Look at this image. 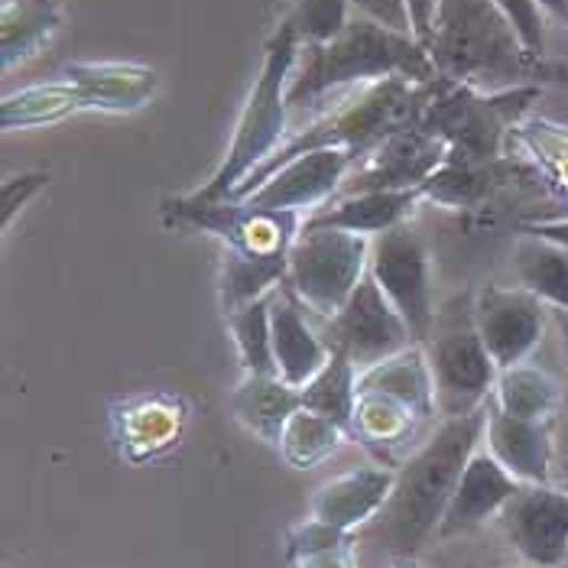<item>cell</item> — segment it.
Returning <instances> with one entry per match:
<instances>
[{
    "mask_svg": "<svg viewBox=\"0 0 568 568\" xmlns=\"http://www.w3.org/2000/svg\"><path fill=\"white\" fill-rule=\"evenodd\" d=\"M351 7H354L357 17H367V20H374L381 27H390L396 33H413L409 0H351Z\"/></svg>",
    "mask_w": 568,
    "mask_h": 568,
    "instance_id": "40",
    "label": "cell"
},
{
    "mask_svg": "<svg viewBox=\"0 0 568 568\" xmlns=\"http://www.w3.org/2000/svg\"><path fill=\"white\" fill-rule=\"evenodd\" d=\"M166 209L192 227L212 231L227 251L247 257H290L306 224V215L300 212H270L247 202H195L192 195L166 202Z\"/></svg>",
    "mask_w": 568,
    "mask_h": 568,
    "instance_id": "10",
    "label": "cell"
},
{
    "mask_svg": "<svg viewBox=\"0 0 568 568\" xmlns=\"http://www.w3.org/2000/svg\"><path fill=\"white\" fill-rule=\"evenodd\" d=\"M300 55H303V40L293 30V23L283 20L280 30L263 45L261 75L234 124L231 146L215 175L192 195L195 202H227L237 192V185L286 143V118H290L286 88Z\"/></svg>",
    "mask_w": 568,
    "mask_h": 568,
    "instance_id": "5",
    "label": "cell"
},
{
    "mask_svg": "<svg viewBox=\"0 0 568 568\" xmlns=\"http://www.w3.org/2000/svg\"><path fill=\"white\" fill-rule=\"evenodd\" d=\"M497 7L510 17L514 30L520 33L529 52L546 59V27H542V3L539 0H497Z\"/></svg>",
    "mask_w": 568,
    "mask_h": 568,
    "instance_id": "38",
    "label": "cell"
},
{
    "mask_svg": "<svg viewBox=\"0 0 568 568\" xmlns=\"http://www.w3.org/2000/svg\"><path fill=\"white\" fill-rule=\"evenodd\" d=\"M357 390H377V394L394 396L409 409H416L423 419H433L438 413L436 381H433V367H429L423 345H409L394 357L361 371Z\"/></svg>",
    "mask_w": 568,
    "mask_h": 568,
    "instance_id": "26",
    "label": "cell"
},
{
    "mask_svg": "<svg viewBox=\"0 0 568 568\" xmlns=\"http://www.w3.org/2000/svg\"><path fill=\"white\" fill-rule=\"evenodd\" d=\"M517 179H542L536 166L514 163V160H497L487 166H471V163H452L445 160L436 173L423 182V199L436 202L442 209L462 212V209H478L497 189L517 182Z\"/></svg>",
    "mask_w": 568,
    "mask_h": 568,
    "instance_id": "23",
    "label": "cell"
},
{
    "mask_svg": "<svg viewBox=\"0 0 568 568\" xmlns=\"http://www.w3.org/2000/svg\"><path fill=\"white\" fill-rule=\"evenodd\" d=\"M524 484L517 481L490 452H475L462 481L455 487L448 510L438 524V539H452L462 532H471L487 520L500 517L504 507L517 497Z\"/></svg>",
    "mask_w": 568,
    "mask_h": 568,
    "instance_id": "17",
    "label": "cell"
},
{
    "mask_svg": "<svg viewBox=\"0 0 568 568\" xmlns=\"http://www.w3.org/2000/svg\"><path fill=\"white\" fill-rule=\"evenodd\" d=\"M539 94L542 85L478 91L442 79L419 118V128L445 140L452 163L487 166L507 156V140H514V131L529 118Z\"/></svg>",
    "mask_w": 568,
    "mask_h": 568,
    "instance_id": "6",
    "label": "cell"
},
{
    "mask_svg": "<svg viewBox=\"0 0 568 568\" xmlns=\"http://www.w3.org/2000/svg\"><path fill=\"white\" fill-rule=\"evenodd\" d=\"M396 471L384 465H361L332 481L318 484L312 497V517L338 529H361L374 524V517L384 510L390 490H394Z\"/></svg>",
    "mask_w": 568,
    "mask_h": 568,
    "instance_id": "21",
    "label": "cell"
},
{
    "mask_svg": "<svg viewBox=\"0 0 568 568\" xmlns=\"http://www.w3.org/2000/svg\"><path fill=\"white\" fill-rule=\"evenodd\" d=\"M517 286L539 296L546 306L568 312V247L559 241L520 231L514 244Z\"/></svg>",
    "mask_w": 568,
    "mask_h": 568,
    "instance_id": "28",
    "label": "cell"
},
{
    "mask_svg": "<svg viewBox=\"0 0 568 568\" xmlns=\"http://www.w3.org/2000/svg\"><path fill=\"white\" fill-rule=\"evenodd\" d=\"M436 7L438 0H409V13H413V33L423 45L433 43V27H436Z\"/></svg>",
    "mask_w": 568,
    "mask_h": 568,
    "instance_id": "42",
    "label": "cell"
},
{
    "mask_svg": "<svg viewBox=\"0 0 568 568\" xmlns=\"http://www.w3.org/2000/svg\"><path fill=\"white\" fill-rule=\"evenodd\" d=\"M566 568H568V566H566Z\"/></svg>",
    "mask_w": 568,
    "mask_h": 568,
    "instance_id": "46",
    "label": "cell"
},
{
    "mask_svg": "<svg viewBox=\"0 0 568 568\" xmlns=\"http://www.w3.org/2000/svg\"><path fill=\"white\" fill-rule=\"evenodd\" d=\"M487 452L520 484L552 481V423L507 416L487 399Z\"/></svg>",
    "mask_w": 568,
    "mask_h": 568,
    "instance_id": "20",
    "label": "cell"
},
{
    "mask_svg": "<svg viewBox=\"0 0 568 568\" xmlns=\"http://www.w3.org/2000/svg\"><path fill=\"white\" fill-rule=\"evenodd\" d=\"M514 140L529 153V163L539 170L542 182L559 192L568 202V128L546 121V118H526L514 131Z\"/></svg>",
    "mask_w": 568,
    "mask_h": 568,
    "instance_id": "34",
    "label": "cell"
},
{
    "mask_svg": "<svg viewBox=\"0 0 568 568\" xmlns=\"http://www.w3.org/2000/svg\"><path fill=\"white\" fill-rule=\"evenodd\" d=\"M345 436H348L345 426H338L335 419L318 416V413H312L306 406H300L290 416V423L283 426V436H280L276 452H280V458L290 468L306 471V468H315V465L328 462L342 448Z\"/></svg>",
    "mask_w": 568,
    "mask_h": 568,
    "instance_id": "32",
    "label": "cell"
},
{
    "mask_svg": "<svg viewBox=\"0 0 568 568\" xmlns=\"http://www.w3.org/2000/svg\"><path fill=\"white\" fill-rule=\"evenodd\" d=\"M270 296H263L257 303H247L244 308L227 315V328H231V338H234L244 374H276L273 332H270Z\"/></svg>",
    "mask_w": 568,
    "mask_h": 568,
    "instance_id": "35",
    "label": "cell"
},
{
    "mask_svg": "<svg viewBox=\"0 0 568 568\" xmlns=\"http://www.w3.org/2000/svg\"><path fill=\"white\" fill-rule=\"evenodd\" d=\"M296 568H354L357 559H354V542H345L338 549H325V552H312V556H303L293 562Z\"/></svg>",
    "mask_w": 568,
    "mask_h": 568,
    "instance_id": "41",
    "label": "cell"
},
{
    "mask_svg": "<svg viewBox=\"0 0 568 568\" xmlns=\"http://www.w3.org/2000/svg\"><path fill=\"white\" fill-rule=\"evenodd\" d=\"M520 231H526V234H539V237H549V241H559V244H566L568 247V215L546 221H526V224H520Z\"/></svg>",
    "mask_w": 568,
    "mask_h": 568,
    "instance_id": "43",
    "label": "cell"
},
{
    "mask_svg": "<svg viewBox=\"0 0 568 568\" xmlns=\"http://www.w3.org/2000/svg\"><path fill=\"white\" fill-rule=\"evenodd\" d=\"M490 403L504 409L507 416L520 419H539V423H556L559 403H562V387L559 381L532 364H514L497 374Z\"/></svg>",
    "mask_w": 568,
    "mask_h": 568,
    "instance_id": "30",
    "label": "cell"
},
{
    "mask_svg": "<svg viewBox=\"0 0 568 568\" xmlns=\"http://www.w3.org/2000/svg\"><path fill=\"white\" fill-rule=\"evenodd\" d=\"M423 189H374V192H348L332 199L328 205L306 215L308 227H342L351 234L377 237L413 215Z\"/></svg>",
    "mask_w": 568,
    "mask_h": 568,
    "instance_id": "22",
    "label": "cell"
},
{
    "mask_svg": "<svg viewBox=\"0 0 568 568\" xmlns=\"http://www.w3.org/2000/svg\"><path fill=\"white\" fill-rule=\"evenodd\" d=\"M45 185H49V173H20L3 179V185H0V205H3L0 224H3V231L10 227L13 215H17L40 189H45Z\"/></svg>",
    "mask_w": 568,
    "mask_h": 568,
    "instance_id": "39",
    "label": "cell"
},
{
    "mask_svg": "<svg viewBox=\"0 0 568 568\" xmlns=\"http://www.w3.org/2000/svg\"><path fill=\"white\" fill-rule=\"evenodd\" d=\"M361 163V156L354 150H315L303 153L296 160H290L286 166H280L276 173L263 182L261 189H254L247 199V205L254 209H270V212H300L312 215L315 209L328 205L351 170Z\"/></svg>",
    "mask_w": 568,
    "mask_h": 568,
    "instance_id": "13",
    "label": "cell"
},
{
    "mask_svg": "<svg viewBox=\"0 0 568 568\" xmlns=\"http://www.w3.org/2000/svg\"><path fill=\"white\" fill-rule=\"evenodd\" d=\"M367 273L377 280L384 296L406 318L416 345H426L433 325H436V306H433V273H429V251L416 227L406 221L390 231L377 234L371 241V266Z\"/></svg>",
    "mask_w": 568,
    "mask_h": 568,
    "instance_id": "9",
    "label": "cell"
},
{
    "mask_svg": "<svg viewBox=\"0 0 568 568\" xmlns=\"http://www.w3.org/2000/svg\"><path fill=\"white\" fill-rule=\"evenodd\" d=\"M227 406L247 433L276 448L283 426L303 406V396L276 374H244V381L227 396Z\"/></svg>",
    "mask_w": 568,
    "mask_h": 568,
    "instance_id": "24",
    "label": "cell"
},
{
    "mask_svg": "<svg viewBox=\"0 0 568 568\" xmlns=\"http://www.w3.org/2000/svg\"><path fill=\"white\" fill-rule=\"evenodd\" d=\"M332 335H335V351L348 357L357 374L416 345L406 318L384 296V290L371 273L357 283L345 308L332 318Z\"/></svg>",
    "mask_w": 568,
    "mask_h": 568,
    "instance_id": "11",
    "label": "cell"
},
{
    "mask_svg": "<svg viewBox=\"0 0 568 568\" xmlns=\"http://www.w3.org/2000/svg\"><path fill=\"white\" fill-rule=\"evenodd\" d=\"M556 322H559V335H562V351H566V361H568V312H559V308H556Z\"/></svg>",
    "mask_w": 568,
    "mask_h": 568,
    "instance_id": "45",
    "label": "cell"
},
{
    "mask_svg": "<svg viewBox=\"0 0 568 568\" xmlns=\"http://www.w3.org/2000/svg\"><path fill=\"white\" fill-rule=\"evenodd\" d=\"M351 539H354V532H348V529H338V526L322 524V520L308 517L306 524L293 526V529L286 532V556L296 562V559L312 556V552L338 549V546H345Z\"/></svg>",
    "mask_w": 568,
    "mask_h": 568,
    "instance_id": "37",
    "label": "cell"
},
{
    "mask_svg": "<svg viewBox=\"0 0 568 568\" xmlns=\"http://www.w3.org/2000/svg\"><path fill=\"white\" fill-rule=\"evenodd\" d=\"M189 423V403L175 394L121 396L108 409L111 442L118 455L131 465L163 458L182 442Z\"/></svg>",
    "mask_w": 568,
    "mask_h": 568,
    "instance_id": "14",
    "label": "cell"
},
{
    "mask_svg": "<svg viewBox=\"0 0 568 568\" xmlns=\"http://www.w3.org/2000/svg\"><path fill=\"white\" fill-rule=\"evenodd\" d=\"M429 52L445 82L478 91L542 85L556 75L526 49L497 0H438Z\"/></svg>",
    "mask_w": 568,
    "mask_h": 568,
    "instance_id": "2",
    "label": "cell"
},
{
    "mask_svg": "<svg viewBox=\"0 0 568 568\" xmlns=\"http://www.w3.org/2000/svg\"><path fill=\"white\" fill-rule=\"evenodd\" d=\"M85 88L91 111H136L156 94V72L133 62H72L62 69Z\"/></svg>",
    "mask_w": 568,
    "mask_h": 568,
    "instance_id": "25",
    "label": "cell"
},
{
    "mask_svg": "<svg viewBox=\"0 0 568 568\" xmlns=\"http://www.w3.org/2000/svg\"><path fill=\"white\" fill-rule=\"evenodd\" d=\"M539 3H542V10H546V13H552L556 20L568 23V0H539Z\"/></svg>",
    "mask_w": 568,
    "mask_h": 568,
    "instance_id": "44",
    "label": "cell"
},
{
    "mask_svg": "<svg viewBox=\"0 0 568 568\" xmlns=\"http://www.w3.org/2000/svg\"><path fill=\"white\" fill-rule=\"evenodd\" d=\"M303 69L293 72L286 88V104L306 108L345 88H364L387 79H409L419 85L438 82L436 59L429 45L413 33H396L367 17H351L348 27L328 43L303 45Z\"/></svg>",
    "mask_w": 568,
    "mask_h": 568,
    "instance_id": "3",
    "label": "cell"
},
{
    "mask_svg": "<svg viewBox=\"0 0 568 568\" xmlns=\"http://www.w3.org/2000/svg\"><path fill=\"white\" fill-rule=\"evenodd\" d=\"M475 325L500 371L524 364L546 332V303L524 286L487 283L475 296Z\"/></svg>",
    "mask_w": 568,
    "mask_h": 568,
    "instance_id": "15",
    "label": "cell"
},
{
    "mask_svg": "<svg viewBox=\"0 0 568 568\" xmlns=\"http://www.w3.org/2000/svg\"><path fill=\"white\" fill-rule=\"evenodd\" d=\"M438 82L419 85L409 79H387V82H374V85L351 91L342 104H335L332 111L315 118L303 131L286 136V143L263 166L247 175L227 202L247 199L280 166H286L290 160H296L303 153H315V150H354L357 156L371 153L384 136L419 124L426 104L436 94Z\"/></svg>",
    "mask_w": 568,
    "mask_h": 568,
    "instance_id": "4",
    "label": "cell"
},
{
    "mask_svg": "<svg viewBox=\"0 0 568 568\" xmlns=\"http://www.w3.org/2000/svg\"><path fill=\"white\" fill-rule=\"evenodd\" d=\"M448 160L445 140L436 133L413 124L403 131L384 136L371 153L361 156V163L345 179L348 192H374V189H423V182L436 173Z\"/></svg>",
    "mask_w": 568,
    "mask_h": 568,
    "instance_id": "16",
    "label": "cell"
},
{
    "mask_svg": "<svg viewBox=\"0 0 568 568\" xmlns=\"http://www.w3.org/2000/svg\"><path fill=\"white\" fill-rule=\"evenodd\" d=\"M62 27L59 0H7L0 17L3 69L33 59Z\"/></svg>",
    "mask_w": 568,
    "mask_h": 568,
    "instance_id": "29",
    "label": "cell"
},
{
    "mask_svg": "<svg viewBox=\"0 0 568 568\" xmlns=\"http://www.w3.org/2000/svg\"><path fill=\"white\" fill-rule=\"evenodd\" d=\"M500 524L526 566H568V490H556L552 484H524L504 507Z\"/></svg>",
    "mask_w": 568,
    "mask_h": 568,
    "instance_id": "12",
    "label": "cell"
},
{
    "mask_svg": "<svg viewBox=\"0 0 568 568\" xmlns=\"http://www.w3.org/2000/svg\"><path fill=\"white\" fill-rule=\"evenodd\" d=\"M286 270H290V257H247L237 251H224V263H221L224 315L276 293L286 280Z\"/></svg>",
    "mask_w": 568,
    "mask_h": 568,
    "instance_id": "31",
    "label": "cell"
},
{
    "mask_svg": "<svg viewBox=\"0 0 568 568\" xmlns=\"http://www.w3.org/2000/svg\"><path fill=\"white\" fill-rule=\"evenodd\" d=\"M371 241L342 227L303 224L293 251L283 290L293 293L318 318H335L371 266Z\"/></svg>",
    "mask_w": 568,
    "mask_h": 568,
    "instance_id": "7",
    "label": "cell"
},
{
    "mask_svg": "<svg viewBox=\"0 0 568 568\" xmlns=\"http://www.w3.org/2000/svg\"><path fill=\"white\" fill-rule=\"evenodd\" d=\"M423 348L436 381V406L445 419L468 416L490 399L500 367L475 325V306L462 315L455 303L445 315H436Z\"/></svg>",
    "mask_w": 568,
    "mask_h": 568,
    "instance_id": "8",
    "label": "cell"
},
{
    "mask_svg": "<svg viewBox=\"0 0 568 568\" xmlns=\"http://www.w3.org/2000/svg\"><path fill=\"white\" fill-rule=\"evenodd\" d=\"M487 429V403L481 409L445 419L436 436H429L396 468V481L384 510L374 517V536L390 556L409 559L423 542L438 532L448 500L462 481L471 455L478 452Z\"/></svg>",
    "mask_w": 568,
    "mask_h": 568,
    "instance_id": "1",
    "label": "cell"
},
{
    "mask_svg": "<svg viewBox=\"0 0 568 568\" xmlns=\"http://www.w3.org/2000/svg\"><path fill=\"white\" fill-rule=\"evenodd\" d=\"M426 423L429 419H423L416 409H409L406 403H399L394 396L377 394V390H357L348 436L361 442L384 468L396 471L409 458L406 448L416 442Z\"/></svg>",
    "mask_w": 568,
    "mask_h": 568,
    "instance_id": "18",
    "label": "cell"
},
{
    "mask_svg": "<svg viewBox=\"0 0 568 568\" xmlns=\"http://www.w3.org/2000/svg\"><path fill=\"white\" fill-rule=\"evenodd\" d=\"M79 111H91L85 88L72 82L69 75H59L55 82L3 94L0 128L3 131H30V128L55 124V121H62L69 114H79Z\"/></svg>",
    "mask_w": 568,
    "mask_h": 568,
    "instance_id": "27",
    "label": "cell"
},
{
    "mask_svg": "<svg viewBox=\"0 0 568 568\" xmlns=\"http://www.w3.org/2000/svg\"><path fill=\"white\" fill-rule=\"evenodd\" d=\"M270 332H273L276 374L296 390H303L335 354L308 325L306 306L286 290H276L270 296Z\"/></svg>",
    "mask_w": 568,
    "mask_h": 568,
    "instance_id": "19",
    "label": "cell"
},
{
    "mask_svg": "<svg viewBox=\"0 0 568 568\" xmlns=\"http://www.w3.org/2000/svg\"><path fill=\"white\" fill-rule=\"evenodd\" d=\"M286 20L300 33L303 45L328 43L348 27L351 0H296Z\"/></svg>",
    "mask_w": 568,
    "mask_h": 568,
    "instance_id": "36",
    "label": "cell"
},
{
    "mask_svg": "<svg viewBox=\"0 0 568 568\" xmlns=\"http://www.w3.org/2000/svg\"><path fill=\"white\" fill-rule=\"evenodd\" d=\"M300 396H303L306 409L335 419L348 433L351 413H354V403H357V367L342 351H335L332 361L308 381L306 387L300 390Z\"/></svg>",
    "mask_w": 568,
    "mask_h": 568,
    "instance_id": "33",
    "label": "cell"
}]
</instances>
